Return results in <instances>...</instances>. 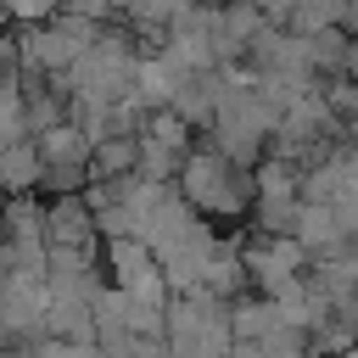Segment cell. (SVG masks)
I'll use <instances>...</instances> for the list:
<instances>
[{
    "instance_id": "cell-4",
    "label": "cell",
    "mask_w": 358,
    "mask_h": 358,
    "mask_svg": "<svg viewBox=\"0 0 358 358\" xmlns=\"http://www.w3.org/2000/svg\"><path fill=\"white\" fill-rule=\"evenodd\" d=\"M39 179H45V157H39L34 134L0 140V190H6V196H34Z\"/></svg>"
},
{
    "instance_id": "cell-5",
    "label": "cell",
    "mask_w": 358,
    "mask_h": 358,
    "mask_svg": "<svg viewBox=\"0 0 358 358\" xmlns=\"http://www.w3.org/2000/svg\"><path fill=\"white\" fill-rule=\"evenodd\" d=\"M67 117V90L62 78H39V73H22V129L28 134H45Z\"/></svg>"
},
{
    "instance_id": "cell-2",
    "label": "cell",
    "mask_w": 358,
    "mask_h": 358,
    "mask_svg": "<svg viewBox=\"0 0 358 358\" xmlns=\"http://www.w3.org/2000/svg\"><path fill=\"white\" fill-rule=\"evenodd\" d=\"M134 145H140L134 173H140L145 185H173V173H179V162H185V151H190L196 140H190V123H179L168 106H157V112L140 117Z\"/></svg>"
},
{
    "instance_id": "cell-12",
    "label": "cell",
    "mask_w": 358,
    "mask_h": 358,
    "mask_svg": "<svg viewBox=\"0 0 358 358\" xmlns=\"http://www.w3.org/2000/svg\"><path fill=\"white\" fill-rule=\"evenodd\" d=\"M341 78H358V34H347V50H341Z\"/></svg>"
},
{
    "instance_id": "cell-1",
    "label": "cell",
    "mask_w": 358,
    "mask_h": 358,
    "mask_svg": "<svg viewBox=\"0 0 358 358\" xmlns=\"http://www.w3.org/2000/svg\"><path fill=\"white\" fill-rule=\"evenodd\" d=\"M173 179H179L173 190H179L201 218H235V213H246V207H252V168L229 162L213 140L190 145Z\"/></svg>"
},
{
    "instance_id": "cell-10",
    "label": "cell",
    "mask_w": 358,
    "mask_h": 358,
    "mask_svg": "<svg viewBox=\"0 0 358 358\" xmlns=\"http://www.w3.org/2000/svg\"><path fill=\"white\" fill-rule=\"evenodd\" d=\"M84 185H90V162H45V179H39L45 196H78Z\"/></svg>"
},
{
    "instance_id": "cell-13",
    "label": "cell",
    "mask_w": 358,
    "mask_h": 358,
    "mask_svg": "<svg viewBox=\"0 0 358 358\" xmlns=\"http://www.w3.org/2000/svg\"><path fill=\"white\" fill-rule=\"evenodd\" d=\"M0 358H22V347H0Z\"/></svg>"
},
{
    "instance_id": "cell-11",
    "label": "cell",
    "mask_w": 358,
    "mask_h": 358,
    "mask_svg": "<svg viewBox=\"0 0 358 358\" xmlns=\"http://www.w3.org/2000/svg\"><path fill=\"white\" fill-rule=\"evenodd\" d=\"M0 17L28 28V22H50L56 17V0H0Z\"/></svg>"
},
{
    "instance_id": "cell-9",
    "label": "cell",
    "mask_w": 358,
    "mask_h": 358,
    "mask_svg": "<svg viewBox=\"0 0 358 358\" xmlns=\"http://www.w3.org/2000/svg\"><path fill=\"white\" fill-rule=\"evenodd\" d=\"M34 145H39V157L45 162H90V140L62 117L56 129H45V134H34Z\"/></svg>"
},
{
    "instance_id": "cell-14",
    "label": "cell",
    "mask_w": 358,
    "mask_h": 358,
    "mask_svg": "<svg viewBox=\"0 0 358 358\" xmlns=\"http://www.w3.org/2000/svg\"><path fill=\"white\" fill-rule=\"evenodd\" d=\"M336 358H358V347H347V352H336Z\"/></svg>"
},
{
    "instance_id": "cell-3",
    "label": "cell",
    "mask_w": 358,
    "mask_h": 358,
    "mask_svg": "<svg viewBox=\"0 0 358 358\" xmlns=\"http://www.w3.org/2000/svg\"><path fill=\"white\" fill-rule=\"evenodd\" d=\"M45 246H101L84 190H78V196H50V201H45Z\"/></svg>"
},
{
    "instance_id": "cell-7",
    "label": "cell",
    "mask_w": 358,
    "mask_h": 358,
    "mask_svg": "<svg viewBox=\"0 0 358 358\" xmlns=\"http://www.w3.org/2000/svg\"><path fill=\"white\" fill-rule=\"evenodd\" d=\"M134 162H140L134 134H106V140L90 145V179H129Z\"/></svg>"
},
{
    "instance_id": "cell-6",
    "label": "cell",
    "mask_w": 358,
    "mask_h": 358,
    "mask_svg": "<svg viewBox=\"0 0 358 358\" xmlns=\"http://www.w3.org/2000/svg\"><path fill=\"white\" fill-rule=\"evenodd\" d=\"M274 330H285L280 324V308H274V296H241V302H229V341H263V336H274Z\"/></svg>"
},
{
    "instance_id": "cell-15",
    "label": "cell",
    "mask_w": 358,
    "mask_h": 358,
    "mask_svg": "<svg viewBox=\"0 0 358 358\" xmlns=\"http://www.w3.org/2000/svg\"><path fill=\"white\" fill-rule=\"evenodd\" d=\"M207 6H224V0H207Z\"/></svg>"
},
{
    "instance_id": "cell-8",
    "label": "cell",
    "mask_w": 358,
    "mask_h": 358,
    "mask_svg": "<svg viewBox=\"0 0 358 358\" xmlns=\"http://www.w3.org/2000/svg\"><path fill=\"white\" fill-rule=\"evenodd\" d=\"M190 6H201V0H112V17H129L134 28H168Z\"/></svg>"
}]
</instances>
